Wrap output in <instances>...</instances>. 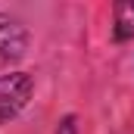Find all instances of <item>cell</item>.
Here are the masks:
<instances>
[{"mask_svg": "<svg viewBox=\"0 0 134 134\" xmlns=\"http://www.w3.org/2000/svg\"><path fill=\"white\" fill-rule=\"evenodd\" d=\"M34 94V81L28 72H6L0 75V125L16 119Z\"/></svg>", "mask_w": 134, "mask_h": 134, "instance_id": "cell-1", "label": "cell"}, {"mask_svg": "<svg viewBox=\"0 0 134 134\" xmlns=\"http://www.w3.org/2000/svg\"><path fill=\"white\" fill-rule=\"evenodd\" d=\"M28 47V31L16 22V19H6L0 16V72L6 66H13Z\"/></svg>", "mask_w": 134, "mask_h": 134, "instance_id": "cell-2", "label": "cell"}, {"mask_svg": "<svg viewBox=\"0 0 134 134\" xmlns=\"http://www.w3.org/2000/svg\"><path fill=\"white\" fill-rule=\"evenodd\" d=\"M112 13H115V28H112L115 41H128V37H134V3H131V0L115 3Z\"/></svg>", "mask_w": 134, "mask_h": 134, "instance_id": "cell-3", "label": "cell"}, {"mask_svg": "<svg viewBox=\"0 0 134 134\" xmlns=\"http://www.w3.org/2000/svg\"><path fill=\"white\" fill-rule=\"evenodd\" d=\"M53 134H78V125H75V115H66L59 125H56V131Z\"/></svg>", "mask_w": 134, "mask_h": 134, "instance_id": "cell-4", "label": "cell"}]
</instances>
